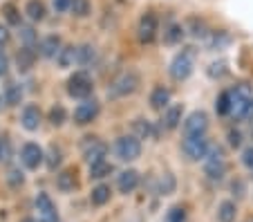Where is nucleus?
I'll list each match as a JSON object with an SVG mask.
<instances>
[{
    "label": "nucleus",
    "instance_id": "obj_1",
    "mask_svg": "<svg viewBox=\"0 0 253 222\" xmlns=\"http://www.w3.org/2000/svg\"><path fill=\"white\" fill-rule=\"evenodd\" d=\"M229 97H231V115H233L235 119H244L249 106H251V99H253L251 86H247V83H238L235 88L229 90Z\"/></svg>",
    "mask_w": 253,
    "mask_h": 222
},
{
    "label": "nucleus",
    "instance_id": "obj_2",
    "mask_svg": "<svg viewBox=\"0 0 253 222\" xmlns=\"http://www.w3.org/2000/svg\"><path fill=\"white\" fill-rule=\"evenodd\" d=\"M204 173L209 175V179H222L226 175V160H224V150L220 146H211L209 155H206V164Z\"/></svg>",
    "mask_w": 253,
    "mask_h": 222
},
{
    "label": "nucleus",
    "instance_id": "obj_3",
    "mask_svg": "<svg viewBox=\"0 0 253 222\" xmlns=\"http://www.w3.org/2000/svg\"><path fill=\"white\" fill-rule=\"evenodd\" d=\"M193 65H195V54H193V49L188 47V49L179 52L175 58H172V63H170V77L175 79V81H184V79L191 77Z\"/></svg>",
    "mask_w": 253,
    "mask_h": 222
},
{
    "label": "nucleus",
    "instance_id": "obj_4",
    "mask_svg": "<svg viewBox=\"0 0 253 222\" xmlns=\"http://www.w3.org/2000/svg\"><path fill=\"white\" fill-rule=\"evenodd\" d=\"M139 86V74L137 72H124L112 81V86L108 88V94L110 97H126V94H132Z\"/></svg>",
    "mask_w": 253,
    "mask_h": 222
},
{
    "label": "nucleus",
    "instance_id": "obj_5",
    "mask_svg": "<svg viewBox=\"0 0 253 222\" xmlns=\"http://www.w3.org/2000/svg\"><path fill=\"white\" fill-rule=\"evenodd\" d=\"M92 79L87 77V72H74L67 81V94L74 99H87L92 94Z\"/></svg>",
    "mask_w": 253,
    "mask_h": 222
},
{
    "label": "nucleus",
    "instance_id": "obj_6",
    "mask_svg": "<svg viewBox=\"0 0 253 222\" xmlns=\"http://www.w3.org/2000/svg\"><path fill=\"white\" fill-rule=\"evenodd\" d=\"M182 148L191 162H200V160H206V155H209V150H211V144H209V139H206V135L186 137Z\"/></svg>",
    "mask_w": 253,
    "mask_h": 222
},
{
    "label": "nucleus",
    "instance_id": "obj_7",
    "mask_svg": "<svg viewBox=\"0 0 253 222\" xmlns=\"http://www.w3.org/2000/svg\"><path fill=\"white\" fill-rule=\"evenodd\" d=\"M117 155H119V160L124 162H134L141 155V141L137 139L134 135H126V137H119L117 139Z\"/></svg>",
    "mask_w": 253,
    "mask_h": 222
},
{
    "label": "nucleus",
    "instance_id": "obj_8",
    "mask_svg": "<svg viewBox=\"0 0 253 222\" xmlns=\"http://www.w3.org/2000/svg\"><path fill=\"white\" fill-rule=\"evenodd\" d=\"M105 155H108V146L103 141H99L96 137H85V144H83V157L90 166L101 164L105 162Z\"/></svg>",
    "mask_w": 253,
    "mask_h": 222
},
{
    "label": "nucleus",
    "instance_id": "obj_9",
    "mask_svg": "<svg viewBox=\"0 0 253 222\" xmlns=\"http://www.w3.org/2000/svg\"><path fill=\"white\" fill-rule=\"evenodd\" d=\"M34 204H36V211H39V222H58V209L45 191H41L36 195Z\"/></svg>",
    "mask_w": 253,
    "mask_h": 222
},
{
    "label": "nucleus",
    "instance_id": "obj_10",
    "mask_svg": "<svg viewBox=\"0 0 253 222\" xmlns=\"http://www.w3.org/2000/svg\"><path fill=\"white\" fill-rule=\"evenodd\" d=\"M182 128H184V135L186 137H200V135H204L206 128H209V117H206V112L195 110L186 117Z\"/></svg>",
    "mask_w": 253,
    "mask_h": 222
},
{
    "label": "nucleus",
    "instance_id": "obj_11",
    "mask_svg": "<svg viewBox=\"0 0 253 222\" xmlns=\"http://www.w3.org/2000/svg\"><path fill=\"white\" fill-rule=\"evenodd\" d=\"M157 27H159V20L153 11L143 14L141 20H139V29H137L139 41H141V43H153V41L157 39Z\"/></svg>",
    "mask_w": 253,
    "mask_h": 222
},
{
    "label": "nucleus",
    "instance_id": "obj_12",
    "mask_svg": "<svg viewBox=\"0 0 253 222\" xmlns=\"http://www.w3.org/2000/svg\"><path fill=\"white\" fill-rule=\"evenodd\" d=\"M96 115H99V101H96V99H85V101L79 103L77 110H74V124L85 126V124H90V121H94Z\"/></svg>",
    "mask_w": 253,
    "mask_h": 222
},
{
    "label": "nucleus",
    "instance_id": "obj_13",
    "mask_svg": "<svg viewBox=\"0 0 253 222\" xmlns=\"http://www.w3.org/2000/svg\"><path fill=\"white\" fill-rule=\"evenodd\" d=\"M20 160L27 169H39L41 162H43V148L39 144H34V141H27V144L20 148Z\"/></svg>",
    "mask_w": 253,
    "mask_h": 222
},
{
    "label": "nucleus",
    "instance_id": "obj_14",
    "mask_svg": "<svg viewBox=\"0 0 253 222\" xmlns=\"http://www.w3.org/2000/svg\"><path fill=\"white\" fill-rule=\"evenodd\" d=\"M137 186H139V173L137 171L128 169V171H124V173H119V178H117V188H119L124 195L132 193Z\"/></svg>",
    "mask_w": 253,
    "mask_h": 222
},
{
    "label": "nucleus",
    "instance_id": "obj_15",
    "mask_svg": "<svg viewBox=\"0 0 253 222\" xmlns=\"http://www.w3.org/2000/svg\"><path fill=\"white\" fill-rule=\"evenodd\" d=\"M41 110L36 106H25L23 108V115H20V121H23V128H27V131H39L41 126Z\"/></svg>",
    "mask_w": 253,
    "mask_h": 222
},
{
    "label": "nucleus",
    "instance_id": "obj_16",
    "mask_svg": "<svg viewBox=\"0 0 253 222\" xmlns=\"http://www.w3.org/2000/svg\"><path fill=\"white\" fill-rule=\"evenodd\" d=\"M61 39L58 36H45L43 41H41V45H39V52H41V56H45V58H56L58 54H61Z\"/></svg>",
    "mask_w": 253,
    "mask_h": 222
},
{
    "label": "nucleus",
    "instance_id": "obj_17",
    "mask_svg": "<svg viewBox=\"0 0 253 222\" xmlns=\"http://www.w3.org/2000/svg\"><path fill=\"white\" fill-rule=\"evenodd\" d=\"M182 112H184V108L179 106V103L170 106L166 112H164V117H162V128H166V131L177 128V126H179V121H182Z\"/></svg>",
    "mask_w": 253,
    "mask_h": 222
},
{
    "label": "nucleus",
    "instance_id": "obj_18",
    "mask_svg": "<svg viewBox=\"0 0 253 222\" xmlns=\"http://www.w3.org/2000/svg\"><path fill=\"white\" fill-rule=\"evenodd\" d=\"M56 186L61 188L63 193H70L77 188V171L74 169H65L61 175H56Z\"/></svg>",
    "mask_w": 253,
    "mask_h": 222
},
{
    "label": "nucleus",
    "instance_id": "obj_19",
    "mask_svg": "<svg viewBox=\"0 0 253 222\" xmlns=\"http://www.w3.org/2000/svg\"><path fill=\"white\" fill-rule=\"evenodd\" d=\"M34 61H36V49H32V47H23L18 54H16V65H18L20 72L32 70L34 68Z\"/></svg>",
    "mask_w": 253,
    "mask_h": 222
},
{
    "label": "nucleus",
    "instance_id": "obj_20",
    "mask_svg": "<svg viewBox=\"0 0 253 222\" xmlns=\"http://www.w3.org/2000/svg\"><path fill=\"white\" fill-rule=\"evenodd\" d=\"M168 101H170V90L164 86L155 88L153 94H150V106H153L155 110H164V108L168 106Z\"/></svg>",
    "mask_w": 253,
    "mask_h": 222
},
{
    "label": "nucleus",
    "instance_id": "obj_21",
    "mask_svg": "<svg viewBox=\"0 0 253 222\" xmlns=\"http://www.w3.org/2000/svg\"><path fill=\"white\" fill-rule=\"evenodd\" d=\"M235 216H238V204L233 200H224L217 207V220L220 222H235Z\"/></svg>",
    "mask_w": 253,
    "mask_h": 222
},
{
    "label": "nucleus",
    "instance_id": "obj_22",
    "mask_svg": "<svg viewBox=\"0 0 253 222\" xmlns=\"http://www.w3.org/2000/svg\"><path fill=\"white\" fill-rule=\"evenodd\" d=\"M90 202L94 204V207H103V204L110 202V186L108 184H99V186L92 188L90 193Z\"/></svg>",
    "mask_w": 253,
    "mask_h": 222
},
{
    "label": "nucleus",
    "instance_id": "obj_23",
    "mask_svg": "<svg viewBox=\"0 0 253 222\" xmlns=\"http://www.w3.org/2000/svg\"><path fill=\"white\" fill-rule=\"evenodd\" d=\"M2 99H5L7 106H18L20 99H23V90H20L18 83H7L5 88V94H2Z\"/></svg>",
    "mask_w": 253,
    "mask_h": 222
},
{
    "label": "nucleus",
    "instance_id": "obj_24",
    "mask_svg": "<svg viewBox=\"0 0 253 222\" xmlns=\"http://www.w3.org/2000/svg\"><path fill=\"white\" fill-rule=\"evenodd\" d=\"M96 58V49L94 45H81V47H77V63L79 65H90L92 61Z\"/></svg>",
    "mask_w": 253,
    "mask_h": 222
},
{
    "label": "nucleus",
    "instance_id": "obj_25",
    "mask_svg": "<svg viewBox=\"0 0 253 222\" xmlns=\"http://www.w3.org/2000/svg\"><path fill=\"white\" fill-rule=\"evenodd\" d=\"M56 61L61 68H70L72 63L77 61V47H74V45H65V47L61 49V54L56 56Z\"/></svg>",
    "mask_w": 253,
    "mask_h": 222
},
{
    "label": "nucleus",
    "instance_id": "obj_26",
    "mask_svg": "<svg viewBox=\"0 0 253 222\" xmlns=\"http://www.w3.org/2000/svg\"><path fill=\"white\" fill-rule=\"evenodd\" d=\"M18 36H20V41L25 43V47L36 49V43H39V34L34 32V27H27V25H20Z\"/></svg>",
    "mask_w": 253,
    "mask_h": 222
},
{
    "label": "nucleus",
    "instance_id": "obj_27",
    "mask_svg": "<svg viewBox=\"0 0 253 222\" xmlns=\"http://www.w3.org/2000/svg\"><path fill=\"white\" fill-rule=\"evenodd\" d=\"M25 14L32 20H43L45 18V5L41 0H29L27 7H25Z\"/></svg>",
    "mask_w": 253,
    "mask_h": 222
},
{
    "label": "nucleus",
    "instance_id": "obj_28",
    "mask_svg": "<svg viewBox=\"0 0 253 222\" xmlns=\"http://www.w3.org/2000/svg\"><path fill=\"white\" fill-rule=\"evenodd\" d=\"M175 186H177L175 178H172L170 173H164L162 179H159V184H157V193L159 195H170V193H175Z\"/></svg>",
    "mask_w": 253,
    "mask_h": 222
},
{
    "label": "nucleus",
    "instance_id": "obj_29",
    "mask_svg": "<svg viewBox=\"0 0 253 222\" xmlns=\"http://www.w3.org/2000/svg\"><path fill=\"white\" fill-rule=\"evenodd\" d=\"M134 133H137V139H148V137H153V126H150V121L146 119H134Z\"/></svg>",
    "mask_w": 253,
    "mask_h": 222
},
{
    "label": "nucleus",
    "instance_id": "obj_30",
    "mask_svg": "<svg viewBox=\"0 0 253 222\" xmlns=\"http://www.w3.org/2000/svg\"><path fill=\"white\" fill-rule=\"evenodd\" d=\"M112 171H115V169H112L110 162H101V164L90 166V178L92 179H101V178H105V175H110Z\"/></svg>",
    "mask_w": 253,
    "mask_h": 222
},
{
    "label": "nucleus",
    "instance_id": "obj_31",
    "mask_svg": "<svg viewBox=\"0 0 253 222\" xmlns=\"http://www.w3.org/2000/svg\"><path fill=\"white\" fill-rule=\"evenodd\" d=\"M164 222H186V209L184 207H170L164 216Z\"/></svg>",
    "mask_w": 253,
    "mask_h": 222
},
{
    "label": "nucleus",
    "instance_id": "obj_32",
    "mask_svg": "<svg viewBox=\"0 0 253 222\" xmlns=\"http://www.w3.org/2000/svg\"><path fill=\"white\" fill-rule=\"evenodd\" d=\"M182 36H184V29H182V25H168V29H166V34H164V41L166 43H177V41H182Z\"/></svg>",
    "mask_w": 253,
    "mask_h": 222
},
{
    "label": "nucleus",
    "instance_id": "obj_33",
    "mask_svg": "<svg viewBox=\"0 0 253 222\" xmlns=\"http://www.w3.org/2000/svg\"><path fill=\"white\" fill-rule=\"evenodd\" d=\"M215 110H217V115H231V97H229V90H224L220 97H217Z\"/></svg>",
    "mask_w": 253,
    "mask_h": 222
},
{
    "label": "nucleus",
    "instance_id": "obj_34",
    "mask_svg": "<svg viewBox=\"0 0 253 222\" xmlns=\"http://www.w3.org/2000/svg\"><path fill=\"white\" fill-rule=\"evenodd\" d=\"M2 14H5V18L9 20L11 25H18V23H20L18 9H16V5H14V2H5V5H2Z\"/></svg>",
    "mask_w": 253,
    "mask_h": 222
},
{
    "label": "nucleus",
    "instance_id": "obj_35",
    "mask_svg": "<svg viewBox=\"0 0 253 222\" xmlns=\"http://www.w3.org/2000/svg\"><path fill=\"white\" fill-rule=\"evenodd\" d=\"M65 108L61 106V103H56V106L49 110V121H52V126H61L63 121H65Z\"/></svg>",
    "mask_w": 253,
    "mask_h": 222
},
{
    "label": "nucleus",
    "instance_id": "obj_36",
    "mask_svg": "<svg viewBox=\"0 0 253 222\" xmlns=\"http://www.w3.org/2000/svg\"><path fill=\"white\" fill-rule=\"evenodd\" d=\"M70 9L74 11V16H87L90 14V0H72Z\"/></svg>",
    "mask_w": 253,
    "mask_h": 222
},
{
    "label": "nucleus",
    "instance_id": "obj_37",
    "mask_svg": "<svg viewBox=\"0 0 253 222\" xmlns=\"http://www.w3.org/2000/svg\"><path fill=\"white\" fill-rule=\"evenodd\" d=\"M229 43H231V36L226 34V32H217V34H213V39H211V47L213 49H220Z\"/></svg>",
    "mask_w": 253,
    "mask_h": 222
},
{
    "label": "nucleus",
    "instance_id": "obj_38",
    "mask_svg": "<svg viewBox=\"0 0 253 222\" xmlns=\"http://www.w3.org/2000/svg\"><path fill=\"white\" fill-rule=\"evenodd\" d=\"M7 182H9L14 188H18L20 184L25 182V175H23V171H20V169H11L9 173H7Z\"/></svg>",
    "mask_w": 253,
    "mask_h": 222
},
{
    "label": "nucleus",
    "instance_id": "obj_39",
    "mask_svg": "<svg viewBox=\"0 0 253 222\" xmlns=\"http://www.w3.org/2000/svg\"><path fill=\"white\" fill-rule=\"evenodd\" d=\"M191 27H193V36H195V39H206V36H209V32H206V25L202 23V20L191 18Z\"/></svg>",
    "mask_w": 253,
    "mask_h": 222
},
{
    "label": "nucleus",
    "instance_id": "obj_40",
    "mask_svg": "<svg viewBox=\"0 0 253 222\" xmlns=\"http://www.w3.org/2000/svg\"><path fill=\"white\" fill-rule=\"evenodd\" d=\"M58 164H61V148H56V146H52V148H49V160H47V166L54 171Z\"/></svg>",
    "mask_w": 253,
    "mask_h": 222
},
{
    "label": "nucleus",
    "instance_id": "obj_41",
    "mask_svg": "<svg viewBox=\"0 0 253 222\" xmlns=\"http://www.w3.org/2000/svg\"><path fill=\"white\" fill-rule=\"evenodd\" d=\"M242 164L247 166V169H253V146H249L242 153Z\"/></svg>",
    "mask_w": 253,
    "mask_h": 222
},
{
    "label": "nucleus",
    "instance_id": "obj_42",
    "mask_svg": "<svg viewBox=\"0 0 253 222\" xmlns=\"http://www.w3.org/2000/svg\"><path fill=\"white\" fill-rule=\"evenodd\" d=\"M7 70H9V58H7V54L0 49V77H5Z\"/></svg>",
    "mask_w": 253,
    "mask_h": 222
},
{
    "label": "nucleus",
    "instance_id": "obj_43",
    "mask_svg": "<svg viewBox=\"0 0 253 222\" xmlns=\"http://www.w3.org/2000/svg\"><path fill=\"white\" fill-rule=\"evenodd\" d=\"M224 72H226V70H224V63H220V65H217V63H213V65H211V70H209L211 77H222Z\"/></svg>",
    "mask_w": 253,
    "mask_h": 222
},
{
    "label": "nucleus",
    "instance_id": "obj_44",
    "mask_svg": "<svg viewBox=\"0 0 253 222\" xmlns=\"http://www.w3.org/2000/svg\"><path fill=\"white\" fill-rule=\"evenodd\" d=\"M70 5H72V0H54V9L61 14V11H65V9H70Z\"/></svg>",
    "mask_w": 253,
    "mask_h": 222
},
{
    "label": "nucleus",
    "instance_id": "obj_45",
    "mask_svg": "<svg viewBox=\"0 0 253 222\" xmlns=\"http://www.w3.org/2000/svg\"><path fill=\"white\" fill-rule=\"evenodd\" d=\"M229 144L231 146H240V144H242V135H240L238 131H231L229 133Z\"/></svg>",
    "mask_w": 253,
    "mask_h": 222
},
{
    "label": "nucleus",
    "instance_id": "obj_46",
    "mask_svg": "<svg viewBox=\"0 0 253 222\" xmlns=\"http://www.w3.org/2000/svg\"><path fill=\"white\" fill-rule=\"evenodd\" d=\"M7 41H9V29L0 25V45H5Z\"/></svg>",
    "mask_w": 253,
    "mask_h": 222
},
{
    "label": "nucleus",
    "instance_id": "obj_47",
    "mask_svg": "<svg viewBox=\"0 0 253 222\" xmlns=\"http://www.w3.org/2000/svg\"><path fill=\"white\" fill-rule=\"evenodd\" d=\"M244 119H253V99H251V106H249V110H247V117Z\"/></svg>",
    "mask_w": 253,
    "mask_h": 222
},
{
    "label": "nucleus",
    "instance_id": "obj_48",
    "mask_svg": "<svg viewBox=\"0 0 253 222\" xmlns=\"http://www.w3.org/2000/svg\"><path fill=\"white\" fill-rule=\"evenodd\" d=\"M0 162H2V137H0Z\"/></svg>",
    "mask_w": 253,
    "mask_h": 222
},
{
    "label": "nucleus",
    "instance_id": "obj_49",
    "mask_svg": "<svg viewBox=\"0 0 253 222\" xmlns=\"http://www.w3.org/2000/svg\"><path fill=\"white\" fill-rule=\"evenodd\" d=\"M20 222H36V220H34V218H23Z\"/></svg>",
    "mask_w": 253,
    "mask_h": 222
},
{
    "label": "nucleus",
    "instance_id": "obj_50",
    "mask_svg": "<svg viewBox=\"0 0 253 222\" xmlns=\"http://www.w3.org/2000/svg\"><path fill=\"white\" fill-rule=\"evenodd\" d=\"M2 101H5V99H2V97H0V110H2V106H5V103H2Z\"/></svg>",
    "mask_w": 253,
    "mask_h": 222
},
{
    "label": "nucleus",
    "instance_id": "obj_51",
    "mask_svg": "<svg viewBox=\"0 0 253 222\" xmlns=\"http://www.w3.org/2000/svg\"><path fill=\"white\" fill-rule=\"evenodd\" d=\"M247 222H253V218H249V220H247Z\"/></svg>",
    "mask_w": 253,
    "mask_h": 222
}]
</instances>
